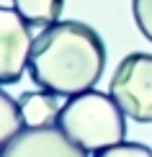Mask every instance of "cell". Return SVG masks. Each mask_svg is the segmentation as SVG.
Instances as JSON below:
<instances>
[{
  "mask_svg": "<svg viewBox=\"0 0 152 157\" xmlns=\"http://www.w3.org/2000/svg\"><path fill=\"white\" fill-rule=\"evenodd\" d=\"M106 67V44L93 26L57 21L41 29L29 57V75L54 95H80L93 90Z\"/></svg>",
  "mask_w": 152,
  "mask_h": 157,
  "instance_id": "cell-1",
  "label": "cell"
},
{
  "mask_svg": "<svg viewBox=\"0 0 152 157\" xmlns=\"http://www.w3.org/2000/svg\"><path fill=\"white\" fill-rule=\"evenodd\" d=\"M124 116L127 113L119 108L114 95L93 88L88 93L67 98L57 116V126L85 152H101L124 142L127 136Z\"/></svg>",
  "mask_w": 152,
  "mask_h": 157,
  "instance_id": "cell-2",
  "label": "cell"
},
{
  "mask_svg": "<svg viewBox=\"0 0 152 157\" xmlns=\"http://www.w3.org/2000/svg\"><path fill=\"white\" fill-rule=\"evenodd\" d=\"M108 93L131 121L152 124V54H127L111 77Z\"/></svg>",
  "mask_w": 152,
  "mask_h": 157,
  "instance_id": "cell-3",
  "label": "cell"
},
{
  "mask_svg": "<svg viewBox=\"0 0 152 157\" xmlns=\"http://www.w3.org/2000/svg\"><path fill=\"white\" fill-rule=\"evenodd\" d=\"M29 21L16 8H0V82H18L23 70H29V57L34 39L29 31Z\"/></svg>",
  "mask_w": 152,
  "mask_h": 157,
  "instance_id": "cell-4",
  "label": "cell"
},
{
  "mask_svg": "<svg viewBox=\"0 0 152 157\" xmlns=\"http://www.w3.org/2000/svg\"><path fill=\"white\" fill-rule=\"evenodd\" d=\"M0 157H88V152L77 147L54 124V126H41V129L26 126L21 134L3 142Z\"/></svg>",
  "mask_w": 152,
  "mask_h": 157,
  "instance_id": "cell-5",
  "label": "cell"
},
{
  "mask_svg": "<svg viewBox=\"0 0 152 157\" xmlns=\"http://www.w3.org/2000/svg\"><path fill=\"white\" fill-rule=\"evenodd\" d=\"M23 121L29 129H41V126H54L62 106L57 103V95L49 90H29L18 98Z\"/></svg>",
  "mask_w": 152,
  "mask_h": 157,
  "instance_id": "cell-6",
  "label": "cell"
},
{
  "mask_svg": "<svg viewBox=\"0 0 152 157\" xmlns=\"http://www.w3.org/2000/svg\"><path fill=\"white\" fill-rule=\"evenodd\" d=\"M13 8L29 21L31 26H52L59 21L64 0H13Z\"/></svg>",
  "mask_w": 152,
  "mask_h": 157,
  "instance_id": "cell-7",
  "label": "cell"
},
{
  "mask_svg": "<svg viewBox=\"0 0 152 157\" xmlns=\"http://www.w3.org/2000/svg\"><path fill=\"white\" fill-rule=\"evenodd\" d=\"M23 129H26V121H23L18 101H13V98L3 90V93H0V136H3V142L13 139V136L21 134Z\"/></svg>",
  "mask_w": 152,
  "mask_h": 157,
  "instance_id": "cell-8",
  "label": "cell"
},
{
  "mask_svg": "<svg viewBox=\"0 0 152 157\" xmlns=\"http://www.w3.org/2000/svg\"><path fill=\"white\" fill-rule=\"evenodd\" d=\"M131 13L139 34L152 41V0H131Z\"/></svg>",
  "mask_w": 152,
  "mask_h": 157,
  "instance_id": "cell-9",
  "label": "cell"
},
{
  "mask_svg": "<svg viewBox=\"0 0 152 157\" xmlns=\"http://www.w3.org/2000/svg\"><path fill=\"white\" fill-rule=\"evenodd\" d=\"M95 157H152V149L139 142H121V144L95 152Z\"/></svg>",
  "mask_w": 152,
  "mask_h": 157,
  "instance_id": "cell-10",
  "label": "cell"
}]
</instances>
